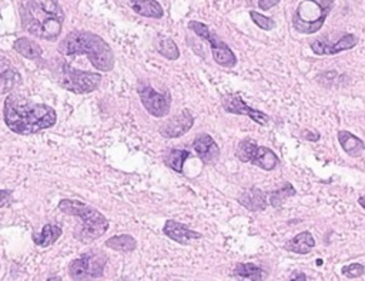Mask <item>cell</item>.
<instances>
[{"mask_svg": "<svg viewBox=\"0 0 365 281\" xmlns=\"http://www.w3.org/2000/svg\"><path fill=\"white\" fill-rule=\"evenodd\" d=\"M107 263V255L102 251H88L77 257L68 266V275L73 280H86V278H99L104 273Z\"/></svg>", "mask_w": 365, "mask_h": 281, "instance_id": "obj_9", "label": "cell"}, {"mask_svg": "<svg viewBox=\"0 0 365 281\" xmlns=\"http://www.w3.org/2000/svg\"><path fill=\"white\" fill-rule=\"evenodd\" d=\"M21 25L30 35L56 40L62 32L64 12L57 0H23Z\"/></svg>", "mask_w": 365, "mask_h": 281, "instance_id": "obj_2", "label": "cell"}, {"mask_svg": "<svg viewBox=\"0 0 365 281\" xmlns=\"http://www.w3.org/2000/svg\"><path fill=\"white\" fill-rule=\"evenodd\" d=\"M13 49L21 55L23 57H26V59H39L43 53L41 48L37 45L36 41L28 39V37H20L15 41V45H13Z\"/></svg>", "mask_w": 365, "mask_h": 281, "instance_id": "obj_22", "label": "cell"}, {"mask_svg": "<svg viewBox=\"0 0 365 281\" xmlns=\"http://www.w3.org/2000/svg\"><path fill=\"white\" fill-rule=\"evenodd\" d=\"M342 274L348 278H358L365 274V266L359 263H353L346 267H342Z\"/></svg>", "mask_w": 365, "mask_h": 281, "instance_id": "obj_29", "label": "cell"}, {"mask_svg": "<svg viewBox=\"0 0 365 281\" xmlns=\"http://www.w3.org/2000/svg\"><path fill=\"white\" fill-rule=\"evenodd\" d=\"M63 234V230L57 224H46L40 233L33 234V242L37 247H49L55 244Z\"/></svg>", "mask_w": 365, "mask_h": 281, "instance_id": "obj_21", "label": "cell"}, {"mask_svg": "<svg viewBox=\"0 0 365 281\" xmlns=\"http://www.w3.org/2000/svg\"><path fill=\"white\" fill-rule=\"evenodd\" d=\"M59 52L66 56L86 55L100 72H110L114 68V55L109 43L91 32L75 30L68 33L60 41Z\"/></svg>", "mask_w": 365, "mask_h": 281, "instance_id": "obj_3", "label": "cell"}, {"mask_svg": "<svg viewBox=\"0 0 365 281\" xmlns=\"http://www.w3.org/2000/svg\"><path fill=\"white\" fill-rule=\"evenodd\" d=\"M21 76L20 73L12 66V63L0 56V95L10 93L17 84H20Z\"/></svg>", "mask_w": 365, "mask_h": 281, "instance_id": "obj_16", "label": "cell"}, {"mask_svg": "<svg viewBox=\"0 0 365 281\" xmlns=\"http://www.w3.org/2000/svg\"><path fill=\"white\" fill-rule=\"evenodd\" d=\"M236 156L243 163H251L263 170L271 171L280 163L279 156L265 146H259L254 140H241L236 148Z\"/></svg>", "mask_w": 365, "mask_h": 281, "instance_id": "obj_8", "label": "cell"}, {"mask_svg": "<svg viewBox=\"0 0 365 281\" xmlns=\"http://www.w3.org/2000/svg\"><path fill=\"white\" fill-rule=\"evenodd\" d=\"M358 204L365 210V194H364V196H361V197L358 199Z\"/></svg>", "mask_w": 365, "mask_h": 281, "instance_id": "obj_34", "label": "cell"}, {"mask_svg": "<svg viewBox=\"0 0 365 281\" xmlns=\"http://www.w3.org/2000/svg\"><path fill=\"white\" fill-rule=\"evenodd\" d=\"M241 206L250 211H263L267 209V194L260 188H248L238 196Z\"/></svg>", "mask_w": 365, "mask_h": 281, "instance_id": "obj_17", "label": "cell"}, {"mask_svg": "<svg viewBox=\"0 0 365 281\" xmlns=\"http://www.w3.org/2000/svg\"><path fill=\"white\" fill-rule=\"evenodd\" d=\"M157 50L163 57L169 60H177L180 57V50L176 45V41L171 39H162L157 43Z\"/></svg>", "mask_w": 365, "mask_h": 281, "instance_id": "obj_26", "label": "cell"}, {"mask_svg": "<svg viewBox=\"0 0 365 281\" xmlns=\"http://www.w3.org/2000/svg\"><path fill=\"white\" fill-rule=\"evenodd\" d=\"M189 157H190V151L174 148V150L169 151V155L166 156L165 162L171 170H174L177 173H182V166H185V163Z\"/></svg>", "mask_w": 365, "mask_h": 281, "instance_id": "obj_25", "label": "cell"}, {"mask_svg": "<svg viewBox=\"0 0 365 281\" xmlns=\"http://www.w3.org/2000/svg\"><path fill=\"white\" fill-rule=\"evenodd\" d=\"M233 275L238 278L261 281L264 278V271L254 263H238L233 270Z\"/></svg>", "mask_w": 365, "mask_h": 281, "instance_id": "obj_24", "label": "cell"}, {"mask_svg": "<svg viewBox=\"0 0 365 281\" xmlns=\"http://www.w3.org/2000/svg\"><path fill=\"white\" fill-rule=\"evenodd\" d=\"M193 148H194L196 153L198 155V157L205 164H214L218 160V157H220V147H218V144L207 133L198 135L194 139Z\"/></svg>", "mask_w": 365, "mask_h": 281, "instance_id": "obj_15", "label": "cell"}, {"mask_svg": "<svg viewBox=\"0 0 365 281\" xmlns=\"http://www.w3.org/2000/svg\"><path fill=\"white\" fill-rule=\"evenodd\" d=\"M106 247L113 249L116 251H122V253H130L135 250L137 242L130 234H120V235L110 237V239L106 242Z\"/></svg>", "mask_w": 365, "mask_h": 281, "instance_id": "obj_23", "label": "cell"}, {"mask_svg": "<svg viewBox=\"0 0 365 281\" xmlns=\"http://www.w3.org/2000/svg\"><path fill=\"white\" fill-rule=\"evenodd\" d=\"M250 17L257 25V28H260L261 30L270 32L276 28V21H274L271 17H267V16H264L256 10H250Z\"/></svg>", "mask_w": 365, "mask_h": 281, "instance_id": "obj_28", "label": "cell"}, {"mask_svg": "<svg viewBox=\"0 0 365 281\" xmlns=\"http://www.w3.org/2000/svg\"><path fill=\"white\" fill-rule=\"evenodd\" d=\"M59 83L63 89L73 92L76 95H86L93 92L102 83V76L99 73H91L84 70L73 69L67 63H62L59 69Z\"/></svg>", "mask_w": 365, "mask_h": 281, "instance_id": "obj_6", "label": "cell"}, {"mask_svg": "<svg viewBox=\"0 0 365 281\" xmlns=\"http://www.w3.org/2000/svg\"><path fill=\"white\" fill-rule=\"evenodd\" d=\"M334 0H303L292 16V28L303 35L321 30L333 9Z\"/></svg>", "mask_w": 365, "mask_h": 281, "instance_id": "obj_5", "label": "cell"}, {"mask_svg": "<svg viewBox=\"0 0 365 281\" xmlns=\"http://www.w3.org/2000/svg\"><path fill=\"white\" fill-rule=\"evenodd\" d=\"M165 235H167L170 240L181 244V246H189L191 242L201 239V234L198 231H194L189 229L186 224L178 223L176 220H167L163 227Z\"/></svg>", "mask_w": 365, "mask_h": 281, "instance_id": "obj_14", "label": "cell"}, {"mask_svg": "<svg viewBox=\"0 0 365 281\" xmlns=\"http://www.w3.org/2000/svg\"><path fill=\"white\" fill-rule=\"evenodd\" d=\"M315 247V240L310 231L299 233L290 242L286 243V249L295 254H308Z\"/></svg>", "mask_w": 365, "mask_h": 281, "instance_id": "obj_20", "label": "cell"}, {"mask_svg": "<svg viewBox=\"0 0 365 281\" xmlns=\"http://www.w3.org/2000/svg\"><path fill=\"white\" fill-rule=\"evenodd\" d=\"M280 3V0H257V6L261 10H270L271 8L277 6Z\"/></svg>", "mask_w": 365, "mask_h": 281, "instance_id": "obj_30", "label": "cell"}, {"mask_svg": "<svg viewBox=\"0 0 365 281\" xmlns=\"http://www.w3.org/2000/svg\"><path fill=\"white\" fill-rule=\"evenodd\" d=\"M308 277L304 274V273H301V271H297V273H294L292 275H291V280H307Z\"/></svg>", "mask_w": 365, "mask_h": 281, "instance_id": "obj_33", "label": "cell"}, {"mask_svg": "<svg viewBox=\"0 0 365 281\" xmlns=\"http://www.w3.org/2000/svg\"><path fill=\"white\" fill-rule=\"evenodd\" d=\"M338 137V143L341 144L342 150L346 151V153L351 157H359L361 153L364 151V146L365 142L361 140L358 136L353 135L351 132L347 130H341L337 135Z\"/></svg>", "mask_w": 365, "mask_h": 281, "instance_id": "obj_18", "label": "cell"}, {"mask_svg": "<svg viewBox=\"0 0 365 281\" xmlns=\"http://www.w3.org/2000/svg\"><path fill=\"white\" fill-rule=\"evenodd\" d=\"M364 150H365V146H364Z\"/></svg>", "mask_w": 365, "mask_h": 281, "instance_id": "obj_35", "label": "cell"}, {"mask_svg": "<svg viewBox=\"0 0 365 281\" xmlns=\"http://www.w3.org/2000/svg\"><path fill=\"white\" fill-rule=\"evenodd\" d=\"M59 210L75 215V217L82 220V227L76 230V239L83 243L95 242L109 230V220L95 207H91L79 200H68L64 199L59 203Z\"/></svg>", "mask_w": 365, "mask_h": 281, "instance_id": "obj_4", "label": "cell"}, {"mask_svg": "<svg viewBox=\"0 0 365 281\" xmlns=\"http://www.w3.org/2000/svg\"><path fill=\"white\" fill-rule=\"evenodd\" d=\"M358 45V39L357 36L347 33L342 36L339 40L331 43V41H324L323 39H317L315 41H312L310 48L314 52V55L317 56H333V55H338L341 52H346V50H351Z\"/></svg>", "mask_w": 365, "mask_h": 281, "instance_id": "obj_12", "label": "cell"}, {"mask_svg": "<svg viewBox=\"0 0 365 281\" xmlns=\"http://www.w3.org/2000/svg\"><path fill=\"white\" fill-rule=\"evenodd\" d=\"M189 29L193 30L200 39L209 43L213 52V59L217 64H220L223 68L236 66L237 56L234 55V52L228 48V45L223 39H220L214 32H212V29L207 25H204L197 20H191L189 21Z\"/></svg>", "mask_w": 365, "mask_h": 281, "instance_id": "obj_7", "label": "cell"}, {"mask_svg": "<svg viewBox=\"0 0 365 281\" xmlns=\"http://www.w3.org/2000/svg\"><path fill=\"white\" fill-rule=\"evenodd\" d=\"M295 194V188L290 184V183H286L284 187H281L280 190H276L272 191L270 194V204L272 207H279L281 206L287 199H290L291 196H294Z\"/></svg>", "mask_w": 365, "mask_h": 281, "instance_id": "obj_27", "label": "cell"}, {"mask_svg": "<svg viewBox=\"0 0 365 281\" xmlns=\"http://www.w3.org/2000/svg\"><path fill=\"white\" fill-rule=\"evenodd\" d=\"M133 10L144 17L150 19H162L165 16V10L157 0H130Z\"/></svg>", "mask_w": 365, "mask_h": 281, "instance_id": "obj_19", "label": "cell"}, {"mask_svg": "<svg viewBox=\"0 0 365 281\" xmlns=\"http://www.w3.org/2000/svg\"><path fill=\"white\" fill-rule=\"evenodd\" d=\"M12 191L10 190H0V207H5L12 200Z\"/></svg>", "mask_w": 365, "mask_h": 281, "instance_id": "obj_31", "label": "cell"}, {"mask_svg": "<svg viewBox=\"0 0 365 281\" xmlns=\"http://www.w3.org/2000/svg\"><path fill=\"white\" fill-rule=\"evenodd\" d=\"M194 126V116L190 113V110L182 109L177 116L171 117L169 122H166L162 127H160V135L166 139H177L185 136L191 127Z\"/></svg>", "mask_w": 365, "mask_h": 281, "instance_id": "obj_13", "label": "cell"}, {"mask_svg": "<svg viewBox=\"0 0 365 281\" xmlns=\"http://www.w3.org/2000/svg\"><path fill=\"white\" fill-rule=\"evenodd\" d=\"M304 137L307 140H310V142H318L319 140V135L317 132H308V130H306L304 132Z\"/></svg>", "mask_w": 365, "mask_h": 281, "instance_id": "obj_32", "label": "cell"}, {"mask_svg": "<svg viewBox=\"0 0 365 281\" xmlns=\"http://www.w3.org/2000/svg\"><path fill=\"white\" fill-rule=\"evenodd\" d=\"M223 109L227 113H232V115H237V116H247L254 123L260 124V126H267L270 123V117L268 115H265L261 110L253 109V107H250L247 103L243 101L241 97L236 96V95H227L223 97Z\"/></svg>", "mask_w": 365, "mask_h": 281, "instance_id": "obj_11", "label": "cell"}, {"mask_svg": "<svg viewBox=\"0 0 365 281\" xmlns=\"http://www.w3.org/2000/svg\"><path fill=\"white\" fill-rule=\"evenodd\" d=\"M3 117L6 126L17 135H33L50 128L57 122L53 107L33 103L19 95H9L5 100Z\"/></svg>", "mask_w": 365, "mask_h": 281, "instance_id": "obj_1", "label": "cell"}, {"mask_svg": "<svg viewBox=\"0 0 365 281\" xmlns=\"http://www.w3.org/2000/svg\"><path fill=\"white\" fill-rule=\"evenodd\" d=\"M137 93H139L140 100L149 115L162 119L170 113L171 95L169 90L158 93L151 88V86L144 84V86H139Z\"/></svg>", "mask_w": 365, "mask_h": 281, "instance_id": "obj_10", "label": "cell"}]
</instances>
